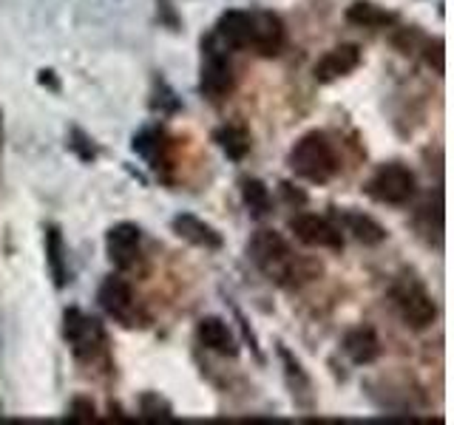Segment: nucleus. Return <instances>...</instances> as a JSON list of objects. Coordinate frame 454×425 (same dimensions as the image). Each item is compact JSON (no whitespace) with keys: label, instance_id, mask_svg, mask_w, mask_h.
Masks as SVG:
<instances>
[{"label":"nucleus","instance_id":"nucleus-1","mask_svg":"<svg viewBox=\"0 0 454 425\" xmlns=\"http://www.w3.org/2000/svg\"><path fill=\"white\" fill-rule=\"evenodd\" d=\"M250 261L262 269V273L278 283V287H301L304 281H312L316 273L309 269V261L295 259V252L276 230H259L247 244Z\"/></svg>","mask_w":454,"mask_h":425},{"label":"nucleus","instance_id":"nucleus-2","mask_svg":"<svg viewBox=\"0 0 454 425\" xmlns=\"http://www.w3.org/2000/svg\"><path fill=\"white\" fill-rule=\"evenodd\" d=\"M287 165H290V170L298 179L312 182V184L333 182L335 174L340 170L338 151L333 145V139L326 136L324 131H309V134H304L301 139H298L295 145L290 148Z\"/></svg>","mask_w":454,"mask_h":425},{"label":"nucleus","instance_id":"nucleus-3","mask_svg":"<svg viewBox=\"0 0 454 425\" xmlns=\"http://www.w3.org/2000/svg\"><path fill=\"white\" fill-rule=\"evenodd\" d=\"M63 337L77 360L94 363L106 354L108 349V337H106V326L97 318L85 315L82 309L71 306L63 312Z\"/></svg>","mask_w":454,"mask_h":425},{"label":"nucleus","instance_id":"nucleus-4","mask_svg":"<svg viewBox=\"0 0 454 425\" xmlns=\"http://www.w3.org/2000/svg\"><path fill=\"white\" fill-rule=\"evenodd\" d=\"M389 298L397 309V315L411 329H426L437 318V306L432 292L426 290V283L415 275H401L389 290Z\"/></svg>","mask_w":454,"mask_h":425},{"label":"nucleus","instance_id":"nucleus-5","mask_svg":"<svg viewBox=\"0 0 454 425\" xmlns=\"http://www.w3.org/2000/svg\"><path fill=\"white\" fill-rule=\"evenodd\" d=\"M236 89V74L233 66L227 60V49L216 37L202 40V74H199V91H202L210 103H222L233 94Z\"/></svg>","mask_w":454,"mask_h":425},{"label":"nucleus","instance_id":"nucleus-6","mask_svg":"<svg viewBox=\"0 0 454 425\" xmlns=\"http://www.w3.org/2000/svg\"><path fill=\"white\" fill-rule=\"evenodd\" d=\"M415 190H418V179L401 162L380 165L372 174V179L366 182V196L375 198L378 205H392V207L409 205L415 198Z\"/></svg>","mask_w":454,"mask_h":425},{"label":"nucleus","instance_id":"nucleus-7","mask_svg":"<svg viewBox=\"0 0 454 425\" xmlns=\"http://www.w3.org/2000/svg\"><path fill=\"white\" fill-rule=\"evenodd\" d=\"M97 301L103 306V312L108 318H114L125 329H137L142 326V309L134 298L131 283H128L122 275H108L103 283H99V292H97Z\"/></svg>","mask_w":454,"mask_h":425},{"label":"nucleus","instance_id":"nucleus-8","mask_svg":"<svg viewBox=\"0 0 454 425\" xmlns=\"http://www.w3.org/2000/svg\"><path fill=\"white\" fill-rule=\"evenodd\" d=\"M290 230L304 247L333 250V252L344 250V233H340V227L333 224L330 219L316 216V212H301V216L290 219Z\"/></svg>","mask_w":454,"mask_h":425},{"label":"nucleus","instance_id":"nucleus-9","mask_svg":"<svg viewBox=\"0 0 454 425\" xmlns=\"http://www.w3.org/2000/svg\"><path fill=\"white\" fill-rule=\"evenodd\" d=\"M106 252L108 261L117 269H134L142 261V230L131 221L114 224L106 236Z\"/></svg>","mask_w":454,"mask_h":425},{"label":"nucleus","instance_id":"nucleus-10","mask_svg":"<svg viewBox=\"0 0 454 425\" xmlns=\"http://www.w3.org/2000/svg\"><path fill=\"white\" fill-rule=\"evenodd\" d=\"M253 26H250V49L259 57H278L284 42H287V28H284L281 18L273 12H250Z\"/></svg>","mask_w":454,"mask_h":425},{"label":"nucleus","instance_id":"nucleus-11","mask_svg":"<svg viewBox=\"0 0 454 425\" xmlns=\"http://www.w3.org/2000/svg\"><path fill=\"white\" fill-rule=\"evenodd\" d=\"M358 66H361V49L355 46V42H340V46L330 49L316 66H312V77L321 85H330L340 77L352 74Z\"/></svg>","mask_w":454,"mask_h":425},{"label":"nucleus","instance_id":"nucleus-12","mask_svg":"<svg viewBox=\"0 0 454 425\" xmlns=\"http://www.w3.org/2000/svg\"><path fill=\"white\" fill-rule=\"evenodd\" d=\"M250 26H253V14L250 12L231 9V12H224L222 18L216 20L213 37H216V42H222L224 49L247 51L250 49Z\"/></svg>","mask_w":454,"mask_h":425},{"label":"nucleus","instance_id":"nucleus-13","mask_svg":"<svg viewBox=\"0 0 454 425\" xmlns=\"http://www.w3.org/2000/svg\"><path fill=\"white\" fill-rule=\"evenodd\" d=\"M170 227H174V233L179 238L191 241L193 247H202V250H210V252H216V250L224 247V238H222V233L216 230V227H210L207 221L193 216V212H179V216H174V221H170Z\"/></svg>","mask_w":454,"mask_h":425},{"label":"nucleus","instance_id":"nucleus-14","mask_svg":"<svg viewBox=\"0 0 454 425\" xmlns=\"http://www.w3.org/2000/svg\"><path fill=\"white\" fill-rule=\"evenodd\" d=\"M196 337L199 344H202L205 349L222 354V358H236L239 354V344L236 337L231 332V326H227V321L216 318V315H207L196 323Z\"/></svg>","mask_w":454,"mask_h":425},{"label":"nucleus","instance_id":"nucleus-15","mask_svg":"<svg viewBox=\"0 0 454 425\" xmlns=\"http://www.w3.org/2000/svg\"><path fill=\"white\" fill-rule=\"evenodd\" d=\"M335 216H338V227L340 230H347L355 236V241H361V244L366 247H378L387 241V227H383L380 221H375L372 216H366V212L361 210H335Z\"/></svg>","mask_w":454,"mask_h":425},{"label":"nucleus","instance_id":"nucleus-16","mask_svg":"<svg viewBox=\"0 0 454 425\" xmlns=\"http://www.w3.org/2000/svg\"><path fill=\"white\" fill-rule=\"evenodd\" d=\"M344 352L355 366H369L380 358V340L372 326H355L344 335Z\"/></svg>","mask_w":454,"mask_h":425},{"label":"nucleus","instance_id":"nucleus-17","mask_svg":"<svg viewBox=\"0 0 454 425\" xmlns=\"http://www.w3.org/2000/svg\"><path fill=\"white\" fill-rule=\"evenodd\" d=\"M278 358L284 363V377H287V386L293 391V400L301 408H312V380L298 363L295 354L287 346H278Z\"/></svg>","mask_w":454,"mask_h":425},{"label":"nucleus","instance_id":"nucleus-18","mask_svg":"<svg viewBox=\"0 0 454 425\" xmlns=\"http://www.w3.org/2000/svg\"><path fill=\"white\" fill-rule=\"evenodd\" d=\"M66 238L60 233V227L49 224L46 227V264H49V273L54 278V287L63 290L68 283V255H66Z\"/></svg>","mask_w":454,"mask_h":425},{"label":"nucleus","instance_id":"nucleus-19","mask_svg":"<svg viewBox=\"0 0 454 425\" xmlns=\"http://www.w3.org/2000/svg\"><path fill=\"white\" fill-rule=\"evenodd\" d=\"M134 151L145 159L153 170L168 165V136L162 128H142L134 136Z\"/></svg>","mask_w":454,"mask_h":425},{"label":"nucleus","instance_id":"nucleus-20","mask_svg":"<svg viewBox=\"0 0 454 425\" xmlns=\"http://www.w3.org/2000/svg\"><path fill=\"white\" fill-rule=\"evenodd\" d=\"M213 142L224 151V156L227 159H233V162H241L245 156L250 153V131L245 125H236V122H231V125H222V128H216L213 131Z\"/></svg>","mask_w":454,"mask_h":425},{"label":"nucleus","instance_id":"nucleus-21","mask_svg":"<svg viewBox=\"0 0 454 425\" xmlns=\"http://www.w3.org/2000/svg\"><path fill=\"white\" fill-rule=\"evenodd\" d=\"M347 20L361 28H387L397 20V14L372 4V0H355V4L347 9Z\"/></svg>","mask_w":454,"mask_h":425},{"label":"nucleus","instance_id":"nucleus-22","mask_svg":"<svg viewBox=\"0 0 454 425\" xmlns=\"http://www.w3.org/2000/svg\"><path fill=\"white\" fill-rule=\"evenodd\" d=\"M241 202H245L253 219H264L273 207V196H270V188L262 179H245L241 182Z\"/></svg>","mask_w":454,"mask_h":425},{"label":"nucleus","instance_id":"nucleus-23","mask_svg":"<svg viewBox=\"0 0 454 425\" xmlns=\"http://www.w3.org/2000/svg\"><path fill=\"white\" fill-rule=\"evenodd\" d=\"M139 414L148 420H160V417L168 420V417H174V408H170V403H165L160 394L145 391L139 397Z\"/></svg>","mask_w":454,"mask_h":425},{"label":"nucleus","instance_id":"nucleus-24","mask_svg":"<svg viewBox=\"0 0 454 425\" xmlns=\"http://www.w3.org/2000/svg\"><path fill=\"white\" fill-rule=\"evenodd\" d=\"M71 139H74V142H71V148H74V151L80 153V159L91 162L94 156H97V151H94V145H91V139L85 136L82 131H77V128H74V131H71Z\"/></svg>","mask_w":454,"mask_h":425},{"label":"nucleus","instance_id":"nucleus-25","mask_svg":"<svg viewBox=\"0 0 454 425\" xmlns=\"http://www.w3.org/2000/svg\"><path fill=\"white\" fill-rule=\"evenodd\" d=\"M71 420H94L97 411H94V403L89 397H74V403H71V411H68Z\"/></svg>","mask_w":454,"mask_h":425},{"label":"nucleus","instance_id":"nucleus-26","mask_svg":"<svg viewBox=\"0 0 454 425\" xmlns=\"http://www.w3.org/2000/svg\"><path fill=\"white\" fill-rule=\"evenodd\" d=\"M434 60V71L437 74H443L446 71V66H443V40H434V46L429 42V46H426V63H432Z\"/></svg>","mask_w":454,"mask_h":425}]
</instances>
